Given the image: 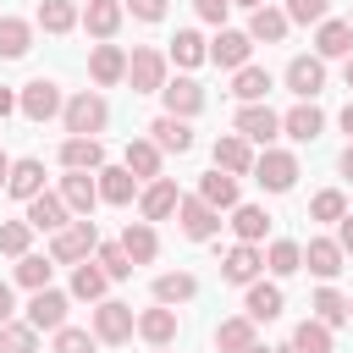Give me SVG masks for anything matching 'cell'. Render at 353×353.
Masks as SVG:
<instances>
[{"mask_svg":"<svg viewBox=\"0 0 353 353\" xmlns=\"http://www.w3.org/2000/svg\"><path fill=\"white\" fill-rule=\"evenodd\" d=\"M94 248H99V232H94V221H88V215H77V226L55 232V243H50V259H55V265H72V259H88Z\"/></svg>","mask_w":353,"mask_h":353,"instance_id":"6da1fadb","label":"cell"},{"mask_svg":"<svg viewBox=\"0 0 353 353\" xmlns=\"http://www.w3.org/2000/svg\"><path fill=\"white\" fill-rule=\"evenodd\" d=\"M105 121H110V105H105L99 94H77V99L66 105V132H72V138H94Z\"/></svg>","mask_w":353,"mask_h":353,"instance_id":"7a4b0ae2","label":"cell"},{"mask_svg":"<svg viewBox=\"0 0 353 353\" xmlns=\"http://www.w3.org/2000/svg\"><path fill=\"white\" fill-rule=\"evenodd\" d=\"M254 182H259V188H270V193H287V188L298 182V160H292V154H281V149H265V154L254 160Z\"/></svg>","mask_w":353,"mask_h":353,"instance_id":"3957f363","label":"cell"},{"mask_svg":"<svg viewBox=\"0 0 353 353\" xmlns=\"http://www.w3.org/2000/svg\"><path fill=\"white\" fill-rule=\"evenodd\" d=\"M127 83H132V94H160V83H165V55H160V50H132Z\"/></svg>","mask_w":353,"mask_h":353,"instance_id":"277c9868","label":"cell"},{"mask_svg":"<svg viewBox=\"0 0 353 353\" xmlns=\"http://www.w3.org/2000/svg\"><path fill=\"white\" fill-rule=\"evenodd\" d=\"M17 110H22L28 121H50V116L61 110V88H55L50 77H33V83L22 88V99H17Z\"/></svg>","mask_w":353,"mask_h":353,"instance_id":"5b68a950","label":"cell"},{"mask_svg":"<svg viewBox=\"0 0 353 353\" xmlns=\"http://www.w3.org/2000/svg\"><path fill=\"white\" fill-rule=\"evenodd\" d=\"M287 88H292L298 99H314V94L325 88V61H320V55H292V66H287Z\"/></svg>","mask_w":353,"mask_h":353,"instance_id":"8992f818","label":"cell"},{"mask_svg":"<svg viewBox=\"0 0 353 353\" xmlns=\"http://www.w3.org/2000/svg\"><path fill=\"white\" fill-rule=\"evenodd\" d=\"M176 221H182V232H188L193 243H204V237H215L221 210H210L204 199H176Z\"/></svg>","mask_w":353,"mask_h":353,"instance_id":"52a82bcc","label":"cell"},{"mask_svg":"<svg viewBox=\"0 0 353 353\" xmlns=\"http://www.w3.org/2000/svg\"><path fill=\"white\" fill-rule=\"evenodd\" d=\"M237 132H243L248 143H270V138L281 132V116H276L270 105H243V110H237Z\"/></svg>","mask_w":353,"mask_h":353,"instance_id":"ba28073f","label":"cell"},{"mask_svg":"<svg viewBox=\"0 0 353 353\" xmlns=\"http://www.w3.org/2000/svg\"><path fill=\"white\" fill-rule=\"evenodd\" d=\"M28 325H33V331H61V325H66V298L50 292V287H39L33 303H28Z\"/></svg>","mask_w":353,"mask_h":353,"instance_id":"9c48e42d","label":"cell"},{"mask_svg":"<svg viewBox=\"0 0 353 353\" xmlns=\"http://www.w3.org/2000/svg\"><path fill=\"white\" fill-rule=\"evenodd\" d=\"M132 325H138V320H132L127 303H99V309H94V336H99V342H127Z\"/></svg>","mask_w":353,"mask_h":353,"instance_id":"30bf717a","label":"cell"},{"mask_svg":"<svg viewBox=\"0 0 353 353\" xmlns=\"http://www.w3.org/2000/svg\"><path fill=\"white\" fill-rule=\"evenodd\" d=\"M248 50H254V39H248V33L221 28V33H215V44H210L204 55H210L215 66H232V72H237V66H248Z\"/></svg>","mask_w":353,"mask_h":353,"instance_id":"8fae6325","label":"cell"},{"mask_svg":"<svg viewBox=\"0 0 353 353\" xmlns=\"http://www.w3.org/2000/svg\"><path fill=\"white\" fill-rule=\"evenodd\" d=\"M160 99H165V116H193L199 105H204V88L193 83V77H176V83H160Z\"/></svg>","mask_w":353,"mask_h":353,"instance_id":"7c38bea8","label":"cell"},{"mask_svg":"<svg viewBox=\"0 0 353 353\" xmlns=\"http://www.w3.org/2000/svg\"><path fill=\"white\" fill-rule=\"evenodd\" d=\"M28 226L33 232H61L66 226V199L61 193H33L28 199Z\"/></svg>","mask_w":353,"mask_h":353,"instance_id":"4fadbf2b","label":"cell"},{"mask_svg":"<svg viewBox=\"0 0 353 353\" xmlns=\"http://www.w3.org/2000/svg\"><path fill=\"white\" fill-rule=\"evenodd\" d=\"M61 165H66V171H99V165H105L99 138H66V143H61Z\"/></svg>","mask_w":353,"mask_h":353,"instance_id":"5bb4252c","label":"cell"},{"mask_svg":"<svg viewBox=\"0 0 353 353\" xmlns=\"http://www.w3.org/2000/svg\"><path fill=\"white\" fill-rule=\"evenodd\" d=\"M176 199H182V193H176V182H165V176H160V182H149V188H143L138 210H143V221H165V215H176Z\"/></svg>","mask_w":353,"mask_h":353,"instance_id":"9a60e30c","label":"cell"},{"mask_svg":"<svg viewBox=\"0 0 353 353\" xmlns=\"http://www.w3.org/2000/svg\"><path fill=\"white\" fill-rule=\"evenodd\" d=\"M281 127H287V138H298V143H314L320 138V127H325V116L303 99V105H292L287 116H281Z\"/></svg>","mask_w":353,"mask_h":353,"instance_id":"2e32d148","label":"cell"},{"mask_svg":"<svg viewBox=\"0 0 353 353\" xmlns=\"http://www.w3.org/2000/svg\"><path fill=\"white\" fill-rule=\"evenodd\" d=\"M154 248H160V243H154V226H149V221H127V232H121V254H127L132 265H149Z\"/></svg>","mask_w":353,"mask_h":353,"instance_id":"e0dca14e","label":"cell"},{"mask_svg":"<svg viewBox=\"0 0 353 353\" xmlns=\"http://www.w3.org/2000/svg\"><path fill=\"white\" fill-rule=\"evenodd\" d=\"M259 265H265V259H259V248H254V243H237V248H226L221 276H226V281H254V276H259Z\"/></svg>","mask_w":353,"mask_h":353,"instance_id":"ac0fdd59","label":"cell"},{"mask_svg":"<svg viewBox=\"0 0 353 353\" xmlns=\"http://www.w3.org/2000/svg\"><path fill=\"white\" fill-rule=\"evenodd\" d=\"M215 165H221V171H254L248 138H243V132H226V138H215Z\"/></svg>","mask_w":353,"mask_h":353,"instance_id":"d6986e66","label":"cell"},{"mask_svg":"<svg viewBox=\"0 0 353 353\" xmlns=\"http://www.w3.org/2000/svg\"><path fill=\"white\" fill-rule=\"evenodd\" d=\"M6 193H17V199H33V193H44V165H39V160H11Z\"/></svg>","mask_w":353,"mask_h":353,"instance_id":"ffe728a7","label":"cell"},{"mask_svg":"<svg viewBox=\"0 0 353 353\" xmlns=\"http://www.w3.org/2000/svg\"><path fill=\"white\" fill-rule=\"evenodd\" d=\"M199 199H204L210 210H232V204H237V176H226V171L215 165V171L199 182Z\"/></svg>","mask_w":353,"mask_h":353,"instance_id":"44dd1931","label":"cell"},{"mask_svg":"<svg viewBox=\"0 0 353 353\" xmlns=\"http://www.w3.org/2000/svg\"><path fill=\"white\" fill-rule=\"evenodd\" d=\"M61 199H66V210H77V215H94L99 182H94V176H83V171H72V176L61 182Z\"/></svg>","mask_w":353,"mask_h":353,"instance_id":"7402d4cb","label":"cell"},{"mask_svg":"<svg viewBox=\"0 0 353 353\" xmlns=\"http://www.w3.org/2000/svg\"><path fill=\"white\" fill-rule=\"evenodd\" d=\"M132 331H138L143 342H154V347H165V342L176 336V314H171V309H143Z\"/></svg>","mask_w":353,"mask_h":353,"instance_id":"603a6c76","label":"cell"},{"mask_svg":"<svg viewBox=\"0 0 353 353\" xmlns=\"http://www.w3.org/2000/svg\"><path fill=\"white\" fill-rule=\"evenodd\" d=\"M248 39H259V44H281V39H287V11H270V6H254V22H248Z\"/></svg>","mask_w":353,"mask_h":353,"instance_id":"cb8c5ba5","label":"cell"},{"mask_svg":"<svg viewBox=\"0 0 353 353\" xmlns=\"http://www.w3.org/2000/svg\"><path fill=\"white\" fill-rule=\"evenodd\" d=\"M232 94H237L243 105H259V99L270 94V72H265V66H237V77H232Z\"/></svg>","mask_w":353,"mask_h":353,"instance_id":"d4e9b609","label":"cell"},{"mask_svg":"<svg viewBox=\"0 0 353 353\" xmlns=\"http://www.w3.org/2000/svg\"><path fill=\"white\" fill-rule=\"evenodd\" d=\"M149 132H154V138H149L154 149H176V154H182V149H193V132H188V121H182V116H160Z\"/></svg>","mask_w":353,"mask_h":353,"instance_id":"484cf974","label":"cell"},{"mask_svg":"<svg viewBox=\"0 0 353 353\" xmlns=\"http://www.w3.org/2000/svg\"><path fill=\"white\" fill-rule=\"evenodd\" d=\"M132 188H138V176H132L127 165L99 171V199H105V204H132Z\"/></svg>","mask_w":353,"mask_h":353,"instance_id":"4316f807","label":"cell"},{"mask_svg":"<svg viewBox=\"0 0 353 353\" xmlns=\"http://www.w3.org/2000/svg\"><path fill=\"white\" fill-rule=\"evenodd\" d=\"M303 265H309L320 281H331V276L342 270V248H336V243H325V237H314V243L303 248Z\"/></svg>","mask_w":353,"mask_h":353,"instance_id":"83f0119b","label":"cell"},{"mask_svg":"<svg viewBox=\"0 0 353 353\" xmlns=\"http://www.w3.org/2000/svg\"><path fill=\"white\" fill-rule=\"evenodd\" d=\"M248 320H276L281 314V287H270V281H248Z\"/></svg>","mask_w":353,"mask_h":353,"instance_id":"f1b7e54d","label":"cell"},{"mask_svg":"<svg viewBox=\"0 0 353 353\" xmlns=\"http://www.w3.org/2000/svg\"><path fill=\"white\" fill-rule=\"evenodd\" d=\"M83 28H88L94 39H110V33L121 28V6H116V0H88V11H83Z\"/></svg>","mask_w":353,"mask_h":353,"instance_id":"f546056e","label":"cell"},{"mask_svg":"<svg viewBox=\"0 0 353 353\" xmlns=\"http://www.w3.org/2000/svg\"><path fill=\"white\" fill-rule=\"evenodd\" d=\"M88 72H94V83H116V77H127V55L116 44H99L88 55Z\"/></svg>","mask_w":353,"mask_h":353,"instance_id":"4dcf8cb0","label":"cell"},{"mask_svg":"<svg viewBox=\"0 0 353 353\" xmlns=\"http://www.w3.org/2000/svg\"><path fill=\"white\" fill-rule=\"evenodd\" d=\"M28 44H33V28H28V22H17V17H0V61L28 55Z\"/></svg>","mask_w":353,"mask_h":353,"instance_id":"1f68e13d","label":"cell"},{"mask_svg":"<svg viewBox=\"0 0 353 353\" xmlns=\"http://www.w3.org/2000/svg\"><path fill=\"white\" fill-rule=\"evenodd\" d=\"M248 342H254V320H248V314H243V320H221V325H215V347H221V353H243Z\"/></svg>","mask_w":353,"mask_h":353,"instance_id":"d6a6232c","label":"cell"},{"mask_svg":"<svg viewBox=\"0 0 353 353\" xmlns=\"http://www.w3.org/2000/svg\"><path fill=\"white\" fill-rule=\"evenodd\" d=\"M314 50H320V55H347V50H353V22H320Z\"/></svg>","mask_w":353,"mask_h":353,"instance_id":"836d02e7","label":"cell"},{"mask_svg":"<svg viewBox=\"0 0 353 353\" xmlns=\"http://www.w3.org/2000/svg\"><path fill=\"white\" fill-rule=\"evenodd\" d=\"M127 171H132V176H160V149H154L149 138H132V143H127Z\"/></svg>","mask_w":353,"mask_h":353,"instance_id":"e575fe53","label":"cell"},{"mask_svg":"<svg viewBox=\"0 0 353 353\" xmlns=\"http://www.w3.org/2000/svg\"><path fill=\"white\" fill-rule=\"evenodd\" d=\"M265 226H270V215H265L259 204H243V210L232 215V232H237V243H259V237H265Z\"/></svg>","mask_w":353,"mask_h":353,"instance_id":"d590c367","label":"cell"},{"mask_svg":"<svg viewBox=\"0 0 353 353\" xmlns=\"http://www.w3.org/2000/svg\"><path fill=\"white\" fill-rule=\"evenodd\" d=\"M193 292H199V281H193L188 270H171V276L154 281V298H160V303H188Z\"/></svg>","mask_w":353,"mask_h":353,"instance_id":"8d00e7d4","label":"cell"},{"mask_svg":"<svg viewBox=\"0 0 353 353\" xmlns=\"http://www.w3.org/2000/svg\"><path fill=\"white\" fill-rule=\"evenodd\" d=\"M292 347H298V353H331V325H325V320H303V325L292 331Z\"/></svg>","mask_w":353,"mask_h":353,"instance_id":"74e56055","label":"cell"},{"mask_svg":"<svg viewBox=\"0 0 353 353\" xmlns=\"http://www.w3.org/2000/svg\"><path fill=\"white\" fill-rule=\"evenodd\" d=\"M39 22H44V33H66L77 22V6L72 0H39Z\"/></svg>","mask_w":353,"mask_h":353,"instance_id":"f35d334b","label":"cell"},{"mask_svg":"<svg viewBox=\"0 0 353 353\" xmlns=\"http://www.w3.org/2000/svg\"><path fill=\"white\" fill-rule=\"evenodd\" d=\"M17 281H22L28 292L50 287V259H39V254H22V259H17Z\"/></svg>","mask_w":353,"mask_h":353,"instance_id":"ab89813d","label":"cell"},{"mask_svg":"<svg viewBox=\"0 0 353 353\" xmlns=\"http://www.w3.org/2000/svg\"><path fill=\"white\" fill-rule=\"evenodd\" d=\"M314 320L342 325V320H347V298H342V292H331V287H320V292H314Z\"/></svg>","mask_w":353,"mask_h":353,"instance_id":"60d3db41","label":"cell"},{"mask_svg":"<svg viewBox=\"0 0 353 353\" xmlns=\"http://www.w3.org/2000/svg\"><path fill=\"white\" fill-rule=\"evenodd\" d=\"M171 61H176V66H199V61H204V39L182 28V33L171 39Z\"/></svg>","mask_w":353,"mask_h":353,"instance_id":"b9f144b4","label":"cell"},{"mask_svg":"<svg viewBox=\"0 0 353 353\" xmlns=\"http://www.w3.org/2000/svg\"><path fill=\"white\" fill-rule=\"evenodd\" d=\"M39 342H33V325H17V320H6L0 325V353H33Z\"/></svg>","mask_w":353,"mask_h":353,"instance_id":"7bdbcfd3","label":"cell"},{"mask_svg":"<svg viewBox=\"0 0 353 353\" xmlns=\"http://www.w3.org/2000/svg\"><path fill=\"white\" fill-rule=\"evenodd\" d=\"M309 215H314V221H342V215H347V199H342L336 188H325V193H314Z\"/></svg>","mask_w":353,"mask_h":353,"instance_id":"ee69618b","label":"cell"},{"mask_svg":"<svg viewBox=\"0 0 353 353\" xmlns=\"http://www.w3.org/2000/svg\"><path fill=\"white\" fill-rule=\"evenodd\" d=\"M105 281H110V276H105L99 265H77V276H72V292H77V298H99V292H105Z\"/></svg>","mask_w":353,"mask_h":353,"instance_id":"f6af8a7d","label":"cell"},{"mask_svg":"<svg viewBox=\"0 0 353 353\" xmlns=\"http://www.w3.org/2000/svg\"><path fill=\"white\" fill-rule=\"evenodd\" d=\"M99 270H105L110 281H121V276H132V259L121 254V243H105V248H99Z\"/></svg>","mask_w":353,"mask_h":353,"instance_id":"bcb514c9","label":"cell"},{"mask_svg":"<svg viewBox=\"0 0 353 353\" xmlns=\"http://www.w3.org/2000/svg\"><path fill=\"white\" fill-rule=\"evenodd\" d=\"M298 265H303V248L298 243H270V270L276 276H292Z\"/></svg>","mask_w":353,"mask_h":353,"instance_id":"7dc6e473","label":"cell"},{"mask_svg":"<svg viewBox=\"0 0 353 353\" xmlns=\"http://www.w3.org/2000/svg\"><path fill=\"white\" fill-rule=\"evenodd\" d=\"M28 232H33L28 221H6V226H0V254H17V259H22V254H28Z\"/></svg>","mask_w":353,"mask_h":353,"instance_id":"c3c4849f","label":"cell"},{"mask_svg":"<svg viewBox=\"0 0 353 353\" xmlns=\"http://www.w3.org/2000/svg\"><path fill=\"white\" fill-rule=\"evenodd\" d=\"M55 353H94V336L77 331V325H61L55 331Z\"/></svg>","mask_w":353,"mask_h":353,"instance_id":"681fc988","label":"cell"},{"mask_svg":"<svg viewBox=\"0 0 353 353\" xmlns=\"http://www.w3.org/2000/svg\"><path fill=\"white\" fill-rule=\"evenodd\" d=\"M331 0H287V22H325Z\"/></svg>","mask_w":353,"mask_h":353,"instance_id":"f907efd6","label":"cell"},{"mask_svg":"<svg viewBox=\"0 0 353 353\" xmlns=\"http://www.w3.org/2000/svg\"><path fill=\"white\" fill-rule=\"evenodd\" d=\"M127 11H132L138 22H160V17H165V0H127Z\"/></svg>","mask_w":353,"mask_h":353,"instance_id":"816d5d0a","label":"cell"},{"mask_svg":"<svg viewBox=\"0 0 353 353\" xmlns=\"http://www.w3.org/2000/svg\"><path fill=\"white\" fill-rule=\"evenodd\" d=\"M193 6H199V17H204V22H221L232 0H193Z\"/></svg>","mask_w":353,"mask_h":353,"instance_id":"f5cc1de1","label":"cell"},{"mask_svg":"<svg viewBox=\"0 0 353 353\" xmlns=\"http://www.w3.org/2000/svg\"><path fill=\"white\" fill-rule=\"evenodd\" d=\"M336 248H342V254H353V215H342V237H336Z\"/></svg>","mask_w":353,"mask_h":353,"instance_id":"db71d44e","label":"cell"},{"mask_svg":"<svg viewBox=\"0 0 353 353\" xmlns=\"http://www.w3.org/2000/svg\"><path fill=\"white\" fill-rule=\"evenodd\" d=\"M11 314H17V309H11V287H6V281H0V325H6V320H11Z\"/></svg>","mask_w":353,"mask_h":353,"instance_id":"11a10c76","label":"cell"},{"mask_svg":"<svg viewBox=\"0 0 353 353\" xmlns=\"http://www.w3.org/2000/svg\"><path fill=\"white\" fill-rule=\"evenodd\" d=\"M11 110H17V94H11V88H0V116H11Z\"/></svg>","mask_w":353,"mask_h":353,"instance_id":"9f6ffc18","label":"cell"},{"mask_svg":"<svg viewBox=\"0 0 353 353\" xmlns=\"http://www.w3.org/2000/svg\"><path fill=\"white\" fill-rule=\"evenodd\" d=\"M342 132L353 138V99H347V110H342Z\"/></svg>","mask_w":353,"mask_h":353,"instance_id":"6f0895ef","label":"cell"},{"mask_svg":"<svg viewBox=\"0 0 353 353\" xmlns=\"http://www.w3.org/2000/svg\"><path fill=\"white\" fill-rule=\"evenodd\" d=\"M342 176H353V143H347V154H342Z\"/></svg>","mask_w":353,"mask_h":353,"instance_id":"680465c9","label":"cell"},{"mask_svg":"<svg viewBox=\"0 0 353 353\" xmlns=\"http://www.w3.org/2000/svg\"><path fill=\"white\" fill-rule=\"evenodd\" d=\"M6 176H11V160H6V154H0V188H6Z\"/></svg>","mask_w":353,"mask_h":353,"instance_id":"91938a15","label":"cell"},{"mask_svg":"<svg viewBox=\"0 0 353 353\" xmlns=\"http://www.w3.org/2000/svg\"><path fill=\"white\" fill-rule=\"evenodd\" d=\"M243 353H270V347H259V342H248V347H243Z\"/></svg>","mask_w":353,"mask_h":353,"instance_id":"94428289","label":"cell"},{"mask_svg":"<svg viewBox=\"0 0 353 353\" xmlns=\"http://www.w3.org/2000/svg\"><path fill=\"white\" fill-rule=\"evenodd\" d=\"M232 6H248V11H254V6H265V0H232Z\"/></svg>","mask_w":353,"mask_h":353,"instance_id":"6125c7cd","label":"cell"},{"mask_svg":"<svg viewBox=\"0 0 353 353\" xmlns=\"http://www.w3.org/2000/svg\"><path fill=\"white\" fill-rule=\"evenodd\" d=\"M347 88H353V55H347Z\"/></svg>","mask_w":353,"mask_h":353,"instance_id":"be15d7a7","label":"cell"},{"mask_svg":"<svg viewBox=\"0 0 353 353\" xmlns=\"http://www.w3.org/2000/svg\"><path fill=\"white\" fill-rule=\"evenodd\" d=\"M347 320H353V298H347Z\"/></svg>","mask_w":353,"mask_h":353,"instance_id":"e7e4bbea","label":"cell"},{"mask_svg":"<svg viewBox=\"0 0 353 353\" xmlns=\"http://www.w3.org/2000/svg\"><path fill=\"white\" fill-rule=\"evenodd\" d=\"M281 353H298V347H281Z\"/></svg>","mask_w":353,"mask_h":353,"instance_id":"03108f58","label":"cell"}]
</instances>
